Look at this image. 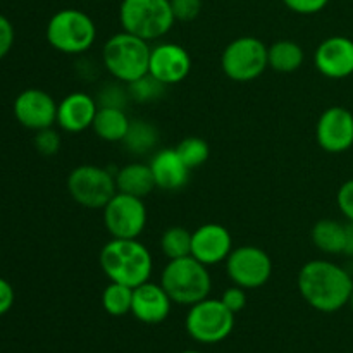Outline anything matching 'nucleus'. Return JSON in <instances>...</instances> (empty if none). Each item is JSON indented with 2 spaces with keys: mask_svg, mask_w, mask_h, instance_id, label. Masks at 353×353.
Segmentation results:
<instances>
[{
  "mask_svg": "<svg viewBox=\"0 0 353 353\" xmlns=\"http://www.w3.org/2000/svg\"><path fill=\"white\" fill-rule=\"evenodd\" d=\"M299 292L312 309L333 314L348 305L353 279L334 262L310 261L299 272Z\"/></svg>",
  "mask_w": 353,
  "mask_h": 353,
  "instance_id": "obj_1",
  "label": "nucleus"
},
{
  "mask_svg": "<svg viewBox=\"0 0 353 353\" xmlns=\"http://www.w3.org/2000/svg\"><path fill=\"white\" fill-rule=\"evenodd\" d=\"M100 268L110 281L137 288L150 279L154 261L150 250L138 238H112L100 250Z\"/></svg>",
  "mask_w": 353,
  "mask_h": 353,
  "instance_id": "obj_2",
  "label": "nucleus"
},
{
  "mask_svg": "<svg viewBox=\"0 0 353 353\" xmlns=\"http://www.w3.org/2000/svg\"><path fill=\"white\" fill-rule=\"evenodd\" d=\"M161 285L172 303L192 307L209 299L212 278L205 264L188 255L168 262L161 274Z\"/></svg>",
  "mask_w": 353,
  "mask_h": 353,
  "instance_id": "obj_3",
  "label": "nucleus"
},
{
  "mask_svg": "<svg viewBox=\"0 0 353 353\" xmlns=\"http://www.w3.org/2000/svg\"><path fill=\"white\" fill-rule=\"evenodd\" d=\"M150 52L148 41L128 31H121L105 41L102 48V61L114 79L130 85L148 74Z\"/></svg>",
  "mask_w": 353,
  "mask_h": 353,
  "instance_id": "obj_4",
  "label": "nucleus"
},
{
  "mask_svg": "<svg viewBox=\"0 0 353 353\" xmlns=\"http://www.w3.org/2000/svg\"><path fill=\"white\" fill-rule=\"evenodd\" d=\"M119 21L123 31L148 43L165 37L176 23L169 0H123Z\"/></svg>",
  "mask_w": 353,
  "mask_h": 353,
  "instance_id": "obj_5",
  "label": "nucleus"
},
{
  "mask_svg": "<svg viewBox=\"0 0 353 353\" xmlns=\"http://www.w3.org/2000/svg\"><path fill=\"white\" fill-rule=\"evenodd\" d=\"M97 26L79 9H62L47 24V41L52 48L68 55L83 54L95 43Z\"/></svg>",
  "mask_w": 353,
  "mask_h": 353,
  "instance_id": "obj_6",
  "label": "nucleus"
},
{
  "mask_svg": "<svg viewBox=\"0 0 353 353\" xmlns=\"http://www.w3.org/2000/svg\"><path fill=\"white\" fill-rule=\"evenodd\" d=\"M185 327L199 343L216 345L233 333L234 314L221 300L205 299L190 307Z\"/></svg>",
  "mask_w": 353,
  "mask_h": 353,
  "instance_id": "obj_7",
  "label": "nucleus"
},
{
  "mask_svg": "<svg viewBox=\"0 0 353 353\" xmlns=\"http://www.w3.org/2000/svg\"><path fill=\"white\" fill-rule=\"evenodd\" d=\"M68 192L85 209H103L117 193L116 176L93 164H81L68 176Z\"/></svg>",
  "mask_w": 353,
  "mask_h": 353,
  "instance_id": "obj_8",
  "label": "nucleus"
},
{
  "mask_svg": "<svg viewBox=\"0 0 353 353\" xmlns=\"http://www.w3.org/2000/svg\"><path fill=\"white\" fill-rule=\"evenodd\" d=\"M221 68L233 81H254L269 68L268 47L255 37L236 38L224 48Z\"/></svg>",
  "mask_w": 353,
  "mask_h": 353,
  "instance_id": "obj_9",
  "label": "nucleus"
},
{
  "mask_svg": "<svg viewBox=\"0 0 353 353\" xmlns=\"http://www.w3.org/2000/svg\"><path fill=\"white\" fill-rule=\"evenodd\" d=\"M102 210L103 226L112 238L133 240L147 226V207L140 196L117 192Z\"/></svg>",
  "mask_w": 353,
  "mask_h": 353,
  "instance_id": "obj_10",
  "label": "nucleus"
},
{
  "mask_svg": "<svg viewBox=\"0 0 353 353\" xmlns=\"http://www.w3.org/2000/svg\"><path fill=\"white\" fill-rule=\"evenodd\" d=\"M226 272L233 285L245 290H257L271 279L272 261L262 248L243 245L231 250L226 259Z\"/></svg>",
  "mask_w": 353,
  "mask_h": 353,
  "instance_id": "obj_11",
  "label": "nucleus"
},
{
  "mask_svg": "<svg viewBox=\"0 0 353 353\" xmlns=\"http://www.w3.org/2000/svg\"><path fill=\"white\" fill-rule=\"evenodd\" d=\"M57 107L54 97L40 88H28L14 100V116L21 126L40 131L57 123Z\"/></svg>",
  "mask_w": 353,
  "mask_h": 353,
  "instance_id": "obj_12",
  "label": "nucleus"
},
{
  "mask_svg": "<svg viewBox=\"0 0 353 353\" xmlns=\"http://www.w3.org/2000/svg\"><path fill=\"white\" fill-rule=\"evenodd\" d=\"M319 147L327 154H343L353 147V114L340 105H333L321 114L316 126Z\"/></svg>",
  "mask_w": 353,
  "mask_h": 353,
  "instance_id": "obj_13",
  "label": "nucleus"
},
{
  "mask_svg": "<svg viewBox=\"0 0 353 353\" xmlns=\"http://www.w3.org/2000/svg\"><path fill=\"white\" fill-rule=\"evenodd\" d=\"M192 71V57L188 50L178 43H161L152 48L148 74L164 86L178 85L188 78Z\"/></svg>",
  "mask_w": 353,
  "mask_h": 353,
  "instance_id": "obj_14",
  "label": "nucleus"
},
{
  "mask_svg": "<svg viewBox=\"0 0 353 353\" xmlns=\"http://www.w3.org/2000/svg\"><path fill=\"white\" fill-rule=\"evenodd\" d=\"M317 71L330 79H343L353 74V40L348 37H330L314 54Z\"/></svg>",
  "mask_w": 353,
  "mask_h": 353,
  "instance_id": "obj_15",
  "label": "nucleus"
},
{
  "mask_svg": "<svg viewBox=\"0 0 353 353\" xmlns=\"http://www.w3.org/2000/svg\"><path fill=\"white\" fill-rule=\"evenodd\" d=\"M233 250V238L224 226L216 223H207L196 228L192 234V257L202 264L216 265L226 262Z\"/></svg>",
  "mask_w": 353,
  "mask_h": 353,
  "instance_id": "obj_16",
  "label": "nucleus"
},
{
  "mask_svg": "<svg viewBox=\"0 0 353 353\" xmlns=\"http://www.w3.org/2000/svg\"><path fill=\"white\" fill-rule=\"evenodd\" d=\"M172 300L162 288V285L155 283H143L133 288V305L131 314L143 324H161L164 323L171 312Z\"/></svg>",
  "mask_w": 353,
  "mask_h": 353,
  "instance_id": "obj_17",
  "label": "nucleus"
},
{
  "mask_svg": "<svg viewBox=\"0 0 353 353\" xmlns=\"http://www.w3.org/2000/svg\"><path fill=\"white\" fill-rule=\"evenodd\" d=\"M99 110L95 99L88 93L72 92L57 107V124L68 133H81L92 128Z\"/></svg>",
  "mask_w": 353,
  "mask_h": 353,
  "instance_id": "obj_18",
  "label": "nucleus"
},
{
  "mask_svg": "<svg viewBox=\"0 0 353 353\" xmlns=\"http://www.w3.org/2000/svg\"><path fill=\"white\" fill-rule=\"evenodd\" d=\"M155 186L165 192H178L190 179L188 165L183 162L176 148H162L150 161Z\"/></svg>",
  "mask_w": 353,
  "mask_h": 353,
  "instance_id": "obj_19",
  "label": "nucleus"
},
{
  "mask_svg": "<svg viewBox=\"0 0 353 353\" xmlns=\"http://www.w3.org/2000/svg\"><path fill=\"white\" fill-rule=\"evenodd\" d=\"M116 186L117 192L140 199H145L154 192V188H157L150 165L141 162H131L121 168L116 174Z\"/></svg>",
  "mask_w": 353,
  "mask_h": 353,
  "instance_id": "obj_20",
  "label": "nucleus"
},
{
  "mask_svg": "<svg viewBox=\"0 0 353 353\" xmlns=\"http://www.w3.org/2000/svg\"><path fill=\"white\" fill-rule=\"evenodd\" d=\"M130 117L121 107H103L99 105V110L93 119V131L97 137L109 143H117L126 138L130 130Z\"/></svg>",
  "mask_w": 353,
  "mask_h": 353,
  "instance_id": "obj_21",
  "label": "nucleus"
},
{
  "mask_svg": "<svg viewBox=\"0 0 353 353\" xmlns=\"http://www.w3.org/2000/svg\"><path fill=\"white\" fill-rule=\"evenodd\" d=\"M314 245L330 255L345 254L347 248V226L334 219H321L310 231Z\"/></svg>",
  "mask_w": 353,
  "mask_h": 353,
  "instance_id": "obj_22",
  "label": "nucleus"
},
{
  "mask_svg": "<svg viewBox=\"0 0 353 353\" xmlns=\"http://www.w3.org/2000/svg\"><path fill=\"white\" fill-rule=\"evenodd\" d=\"M303 48L296 41L278 40L268 47V62L269 68L278 72L296 71L303 64Z\"/></svg>",
  "mask_w": 353,
  "mask_h": 353,
  "instance_id": "obj_23",
  "label": "nucleus"
},
{
  "mask_svg": "<svg viewBox=\"0 0 353 353\" xmlns=\"http://www.w3.org/2000/svg\"><path fill=\"white\" fill-rule=\"evenodd\" d=\"M133 305V288L121 283L110 281L102 292V307L109 316L123 317L131 314Z\"/></svg>",
  "mask_w": 353,
  "mask_h": 353,
  "instance_id": "obj_24",
  "label": "nucleus"
},
{
  "mask_svg": "<svg viewBox=\"0 0 353 353\" xmlns=\"http://www.w3.org/2000/svg\"><path fill=\"white\" fill-rule=\"evenodd\" d=\"M192 231L183 226H171L162 233L161 250L169 261L192 255Z\"/></svg>",
  "mask_w": 353,
  "mask_h": 353,
  "instance_id": "obj_25",
  "label": "nucleus"
},
{
  "mask_svg": "<svg viewBox=\"0 0 353 353\" xmlns=\"http://www.w3.org/2000/svg\"><path fill=\"white\" fill-rule=\"evenodd\" d=\"M159 133L154 124H148L145 121H134L130 124L126 138L123 143L126 145L131 154H147L157 145Z\"/></svg>",
  "mask_w": 353,
  "mask_h": 353,
  "instance_id": "obj_26",
  "label": "nucleus"
},
{
  "mask_svg": "<svg viewBox=\"0 0 353 353\" xmlns=\"http://www.w3.org/2000/svg\"><path fill=\"white\" fill-rule=\"evenodd\" d=\"M176 152L183 159V162L188 165L190 171L205 164L210 155L209 143L203 138L199 137H188L185 140H181L178 143V147H176Z\"/></svg>",
  "mask_w": 353,
  "mask_h": 353,
  "instance_id": "obj_27",
  "label": "nucleus"
},
{
  "mask_svg": "<svg viewBox=\"0 0 353 353\" xmlns=\"http://www.w3.org/2000/svg\"><path fill=\"white\" fill-rule=\"evenodd\" d=\"M164 88L165 86L159 83L154 76L145 74L143 78L128 85V93H130V99L137 102H152L164 93Z\"/></svg>",
  "mask_w": 353,
  "mask_h": 353,
  "instance_id": "obj_28",
  "label": "nucleus"
},
{
  "mask_svg": "<svg viewBox=\"0 0 353 353\" xmlns=\"http://www.w3.org/2000/svg\"><path fill=\"white\" fill-rule=\"evenodd\" d=\"M176 21L190 23L202 12V0H169Z\"/></svg>",
  "mask_w": 353,
  "mask_h": 353,
  "instance_id": "obj_29",
  "label": "nucleus"
},
{
  "mask_svg": "<svg viewBox=\"0 0 353 353\" xmlns=\"http://www.w3.org/2000/svg\"><path fill=\"white\" fill-rule=\"evenodd\" d=\"M34 148L40 152L41 155H55L61 148V137H59L57 131H54L52 128L47 130H40L34 134Z\"/></svg>",
  "mask_w": 353,
  "mask_h": 353,
  "instance_id": "obj_30",
  "label": "nucleus"
},
{
  "mask_svg": "<svg viewBox=\"0 0 353 353\" xmlns=\"http://www.w3.org/2000/svg\"><path fill=\"white\" fill-rule=\"evenodd\" d=\"M128 99H130V93L124 92L121 86L117 85H105L100 90V105L103 107H121L124 109Z\"/></svg>",
  "mask_w": 353,
  "mask_h": 353,
  "instance_id": "obj_31",
  "label": "nucleus"
},
{
  "mask_svg": "<svg viewBox=\"0 0 353 353\" xmlns=\"http://www.w3.org/2000/svg\"><path fill=\"white\" fill-rule=\"evenodd\" d=\"M221 302L236 316L238 312H241L247 307V290L236 285L230 286L228 290H224L223 296H221Z\"/></svg>",
  "mask_w": 353,
  "mask_h": 353,
  "instance_id": "obj_32",
  "label": "nucleus"
},
{
  "mask_svg": "<svg viewBox=\"0 0 353 353\" xmlns=\"http://www.w3.org/2000/svg\"><path fill=\"white\" fill-rule=\"evenodd\" d=\"M283 3L295 14L310 16L321 12L330 3V0H283Z\"/></svg>",
  "mask_w": 353,
  "mask_h": 353,
  "instance_id": "obj_33",
  "label": "nucleus"
},
{
  "mask_svg": "<svg viewBox=\"0 0 353 353\" xmlns=\"http://www.w3.org/2000/svg\"><path fill=\"white\" fill-rule=\"evenodd\" d=\"M336 203L340 212L353 223V179H348L340 186L336 195Z\"/></svg>",
  "mask_w": 353,
  "mask_h": 353,
  "instance_id": "obj_34",
  "label": "nucleus"
},
{
  "mask_svg": "<svg viewBox=\"0 0 353 353\" xmlns=\"http://www.w3.org/2000/svg\"><path fill=\"white\" fill-rule=\"evenodd\" d=\"M14 45V26L6 16L0 14V59L6 57Z\"/></svg>",
  "mask_w": 353,
  "mask_h": 353,
  "instance_id": "obj_35",
  "label": "nucleus"
},
{
  "mask_svg": "<svg viewBox=\"0 0 353 353\" xmlns=\"http://www.w3.org/2000/svg\"><path fill=\"white\" fill-rule=\"evenodd\" d=\"M14 305V288L9 281L0 278V316L9 312Z\"/></svg>",
  "mask_w": 353,
  "mask_h": 353,
  "instance_id": "obj_36",
  "label": "nucleus"
},
{
  "mask_svg": "<svg viewBox=\"0 0 353 353\" xmlns=\"http://www.w3.org/2000/svg\"><path fill=\"white\" fill-rule=\"evenodd\" d=\"M345 255L353 257V223L347 226V248H345Z\"/></svg>",
  "mask_w": 353,
  "mask_h": 353,
  "instance_id": "obj_37",
  "label": "nucleus"
},
{
  "mask_svg": "<svg viewBox=\"0 0 353 353\" xmlns=\"http://www.w3.org/2000/svg\"><path fill=\"white\" fill-rule=\"evenodd\" d=\"M348 305H350V309H352V312H353V292H352V295H350V300H348Z\"/></svg>",
  "mask_w": 353,
  "mask_h": 353,
  "instance_id": "obj_38",
  "label": "nucleus"
},
{
  "mask_svg": "<svg viewBox=\"0 0 353 353\" xmlns=\"http://www.w3.org/2000/svg\"><path fill=\"white\" fill-rule=\"evenodd\" d=\"M183 353H200V352H193V350H188V352H183Z\"/></svg>",
  "mask_w": 353,
  "mask_h": 353,
  "instance_id": "obj_39",
  "label": "nucleus"
}]
</instances>
